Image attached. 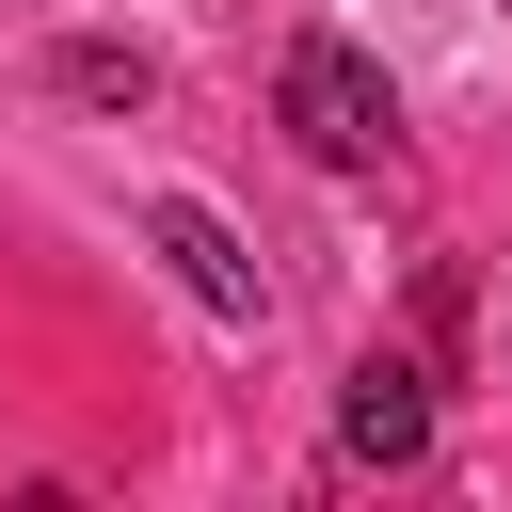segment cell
Listing matches in <instances>:
<instances>
[{"instance_id": "cell-1", "label": "cell", "mask_w": 512, "mask_h": 512, "mask_svg": "<svg viewBox=\"0 0 512 512\" xmlns=\"http://www.w3.org/2000/svg\"><path fill=\"white\" fill-rule=\"evenodd\" d=\"M272 112H288V144H304V160H384V144H400L384 64H368V48H336V32H304V48H288Z\"/></svg>"}, {"instance_id": "cell-2", "label": "cell", "mask_w": 512, "mask_h": 512, "mask_svg": "<svg viewBox=\"0 0 512 512\" xmlns=\"http://www.w3.org/2000/svg\"><path fill=\"white\" fill-rule=\"evenodd\" d=\"M432 448V368L416 352H368L352 400H336V464H416Z\"/></svg>"}, {"instance_id": "cell-3", "label": "cell", "mask_w": 512, "mask_h": 512, "mask_svg": "<svg viewBox=\"0 0 512 512\" xmlns=\"http://www.w3.org/2000/svg\"><path fill=\"white\" fill-rule=\"evenodd\" d=\"M144 240L176 256V288H192L208 320H256V256H240V240H224V224H208L192 192H160V208H144Z\"/></svg>"}]
</instances>
